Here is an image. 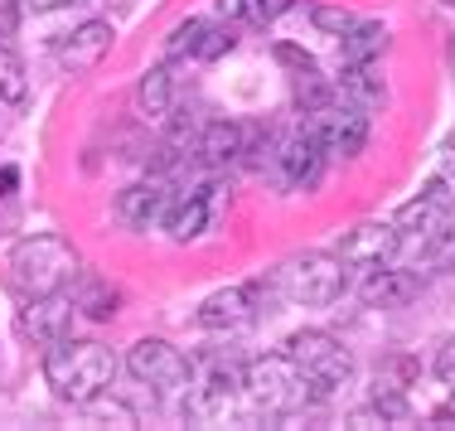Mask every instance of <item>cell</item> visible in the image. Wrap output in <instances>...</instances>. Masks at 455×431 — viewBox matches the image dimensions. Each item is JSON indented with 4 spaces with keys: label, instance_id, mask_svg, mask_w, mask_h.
Returning <instances> with one entry per match:
<instances>
[{
    "label": "cell",
    "instance_id": "cell-1",
    "mask_svg": "<svg viewBox=\"0 0 455 431\" xmlns=\"http://www.w3.org/2000/svg\"><path fill=\"white\" fill-rule=\"evenodd\" d=\"M116 379V354L97 339H53L44 349V383L53 387V397L83 407L97 393H107Z\"/></svg>",
    "mask_w": 455,
    "mask_h": 431
},
{
    "label": "cell",
    "instance_id": "cell-2",
    "mask_svg": "<svg viewBox=\"0 0 455 431\" xmlns=\"http://www.w3.org/2000/svg\"><path fill=\"white\" fill-rule=\"evenodd\" d=\"M5 272L20 296H49V291L73 286V276L83 272V257L63 233H29L10 247Z\"/></svg>",
    "mask_w": 455,
    "mask_h": 431
},
{
    "label": "cell",
    "instance_id": "cell-3",
    "mask_svg": "<svg viewBox=\"0 0 455 431\" xmlns=\"http://www.w3.org/2000/svg\"><path fill=\"white\" fill-rule=\"evenodd\" d=\"M315 387L291 363V354H257L243 363V397L257 417H291L306 407Z\"/></svg>",
    "mask_w": 455,
    "mask_h": 431
},
{
    "label": "cell",
    "instance_id": "cell-4",
    "mask_svg": "<svg viewBox=\"0 0 455 431\" xmlns=\"http://www.w3.org/2000/svg\"><path fill=\"white\" fill-rule=\"evenodd\" d=\"M237 393H243V359H233V354H194L189 359V387H184L189 422H223Z\"/></svg>",
    "mask_w": 455,
    "mask_h": 431
},
{
    "label": "cell",
    "instance_id": "cell-5",
    "mask_svg": "<svg viewBox=\"0 0 455 431\" xmlns=\"http://www.w3.org/2000/svg\"><path fill=\"white\" fill-rule=\"evenodd\" d=\"M286 354L320 397L349 387V379H354V354L344 349L330 330H296V335L286 339Z\"/></svg>",
    "mask_w": 455,
    "mask_h": 431
},
{
    "label": "cell",
    "instance_id": "cell-6",
    "mask_svg": "<svg viewBox=\"0 0 455 431\" xmlns=\"http://www.w3.org/2000/svg\"><path fill=\"white\" fill-rule=\"evenodd\" d=\"M281 282V296L296 300V306H334V300L344 296V286H349V262H344L339 252H306L296 257V262H286L276 272Z\"/></svg>",
    "mask_w": 455,
    "mask_h": 431
},
{
    "label": "cell",
    "instance_id": "cell-7",
    "mask_svg": "<svg viewBox=\"0 0 455 431\" xmlns=\"http://www.w3.org/2000/svg\"><path fill=\"white\" fill-rule=\"evenodd\" d=\"M126 373H132L140 387H150L160 403L184 397V387H189V359H184L170 339H156V335L132 344V354H126Z\"/></svg>",
    "mask_w": 455,
    "mask_h": 431
},
{
    "label": "cell",
    "instance_id": "cell-8",
    "mask_svg": "<svg viewBox=\"0 0 455 431\" xmlns=\"http://www.w3.org/2000/svg\"><path fill=\"white\" fill-rule=\"evenodd\" d=\"M262 296H281L276 272H272V282H243V286H223V291H213V296H204L194 320H199L204 330H243L257 320Z\"/></svg>",
    "mask_w": 455,
    "mask_h": 431
},
{
    "label": "cell",
    "instance_id": "cell-9",
    "mask_svg": "<svg viewBox=\"0 0 455 431\" xmlns=\"http://www.w3.org/2000/svg\"><path fill=\"white\" fill-rule=\"evenodd\" d=\"M306 126L315 132L324 156H359L368 146V116L354 102H324L315 112H306Z\"/></svg>",
    "mask_w": 455,
    "mask_h": 431
},
{
    "label": "cell",
    "instance_id": "cell-10",
    "mask_svg": "<svg viewBox=\"0 0 455 431\" xmlns=\"http://www.w3.org/2000/svg\"><path fill=\"white\" fill-rule=\"evenodd\" d=\"M324 160H330V156H324V146L315 141V132H310L306 122H300L281 146H272V165H276L281 185H291V189H310V185H315Z\"/></svg>",
    "mask_w": 455,
    "mask_h": 431
},
{
    "label": "cell",
    "instance_id": "cell-11",
    "mask_svg": "<svg viewBox=\"0 0 455 431\" xmlns=\"http://www.w3.org/2000/svg\"><path fill=\"white\" fill-rule=\"evenodd\" d=\"M73 296H63V291H49V296H25V306H20V335L29 344H39V349H49L53 339H63L73 330Z\"/></svg>",
    "mask_w": 455,
    "mask_h": 431
},
{
    "label": "cell",
    "instance_id": "cell-12",
    "mask_svg": "<svg viewBox=\"0 0 455 431\" xmlns=\"http://www.w3.org/2000/svg\"><path fill=\"white\" fill-rule=\"evenodd\" d=\"M403 252V233L393 228V219L387 223H354L349 233L339 238V257L349 267H383V262H393V257Z\"/></svg>",
    "mask_w": 455,
    "mask_h": 431
},
{
    "label": "cell",
    "instance_id": "cell-13",
    "mask_svg": "<svg viewBox=\"0 0 455 431\" xmlns=\"http://www.w3.org/2000/svg\"><path fill=\"white\" fill-rule=\"evenodd\" d=\"M170 199H175V194H170V185L160 175L136 180V185H126L122 194H116V219H122L126 228L146 233V228H156V223L165 219Z\"/></svg>",
    "mask_w": 455,
    "mask_h": 431
},
{
    "label": "cell",
    "instance_id": "cell-14",
    "mask_svg": "<svg viewBox=\"0 0 455 431\" xmlns=\"http://www.w3.org/2000/svg\"><path fill=\"white\" fill-rule=\"evenodd\" d=\"M112 39L116 35H112V25H107V20H97V15L83 20V25L59 44V68L63 73H92L97 63L112 53Z\"/></svg>",
    "mask_w": 455,
    "mask_h": 431
},
{
    "label": "cell",
    "instance_id": "cell-15",
    "mask_svg": "<svg viewBox=\"0 0 455 431\" xmlns=\"http://www.w3.org/2000/svg\"><path fill=\"white\" fill-rule=\"evenodd\" d=\"M194 156H199L209 170L237 165V160L247 156V126L228 122V116H219V122H204V126H199V146H194Z\"/></svg>",
    "mask_w": 455,
    "mask_h": 431
},
{
    "label": "cell",
    "instance_id": "cell-16",
    "mask_svg": "<svg viewBox=\"0 0 455 431\" xmlns=\"http://www.w3.org/2000/svg\"><path fill=\"white\" fill-rule=\"evenodd\" d=\"M417 272H403V267L383 262V267H368V282H363V306L373 310H393V306H407L417 296Z\"/></svg>",
    "mask_w": 455,
    "mask_h": 431
},
{
    "label": "cell",
    "instance_id": "cell-17",
    "mask_svg": "<svg viewBox=\"0 0 455 431\" xmlns=\"http://www.w3.org/2000/svg\"><path fill=\"white\" fill-rule=\"evenodd\" d=\"M68 296H73V310H78V315H88V320H97V325H107V320L116 315V306H122V291L107 282L102 272H88V267L73 276Z\"/></svg>",
    "mask_w": 455,
    "mask_h": 431
},
{
    "label": "cell",
    "instance_id": "cell-18",
    "mask_svg": "<svg viewBox=\"0 0 455 431\" xmlns=\"http://www.w3.org/2000/svg\"><path fill=\"white\" fill-rule=\"evenodd\" d=\"M204 223H209V194L189 189V194H175V199H170L160 228H165L175 243H189V238H199V233H204Z\"/></svg>",
    "mask_w": 455,
    "mask_h": 431
},
{
    "label": "cell",
    "instance_id": "cell-19",
    "mask_svg": "<svg viewBox=\"0 0 455 431\" xmlns=\"http://www.w3.org/2000/svg\"><path fill=\"white\" fill-rule=\"evenodd\" d=\"M136 112L146 116V122H170V112H175V78H170V68L140 73V83H136Z\"/></svg>",
    "mask_w": 455,
    "mask_h": 431
},
{
    "label": "cell",
    "instance_id": "cell-20",
    "mask_svg": "<svg viewBox=\"0 0 455 431\" xmlns=\"http://www.w3.org/2000/svg\"><path fill=\"white\" fill-rule=\"evenodd\" d=\"M339 92H344V102H354V107H378V102H387V83L373 73V63H344V73H339Z\"/></svg>",
    "mask_w": 455,
    "mask_h": 431
},
{
    "label": "cell",
    "instance_id": "cell-21",
    "mask_svg": "<svg viewBox=\"0 0 455 431\" xmlns=\"http://www.w3.org/2000/svg\"><path fill=\"white\" fill-rule=\"evenodd\" d=\"M383 49H387V25H378V20H359V25L339 39L344 63H373Z\"/></svg>",
    "mask_w": 455,
    "mask_h": 431
},
{
    "label": "cell",
    "instance_id": "cell-22",
    "mask_svg": "<svg viewBox=\"0 0 455 431\" xmlns=\"http://www.w3.org/2000/svg\"><path fill=\"white\" fill-rule=\"evenodd\" d=\"M411 379H417V363H411L407 354H393V359L378 363V373H373V397H407Z\"/></svg>",
    "mask_w": 455,
    "mask_h": 431
},
{
    "label": "cell",
    "instance_id": "cell-23",
    "mask_svg": "<svg viewBox=\"0 0 455 431\" xmlns=\"http://www.w3.org/2000/svg\"><path fill=\"white\" fill-rule=\"evenodd\" d=\"M25 97H29V73H25V63H20L15 49L0 44V102H5V107H25Z\"/></svg>",
    "mask_w": 455,
    "mask_h": 431
},
{
    "label": "cell",
    "instance_id": "cell-24",
    "mask_svg": "<svg viewBox=\"0 0 455 431\" xmlns=\"http://www.w3.org/2000/svg\"><path fill=\"white\" fill-rule=\"evenodd\" d=\"M421 267H427V272H455V219L421 243Z\"/></svg>",
    "mask_w": 455,
    "mask_h": 431
},
{
    "label": "cell",
    "instance_id": "cell-25",
    "mask_svg": "<svg viewBox=\"0 0 455 431\" xmlns=\"http://www.w3.org/2000/svg\"><path fill=\"white\" fill-rule=\"evenodd\" d=\"M83 412H88L92 427H136L140 422L136 407H126L122 397H107V393H97L92 403H83Z\"/></svg>",
    "mask_w": 455,
    "mask_h": 431
},
{
    "label": "cell",
    "instance_id": "cell-26",
    "mask_svg": "<svg viewBox=\"0 0 455 431\" xmlns=\"http://www.w3.org/2000/svg\"><path fill=\"white\" fill-rule=\"evenodd\" d=\"M310 20H315L320 35H334V39H344L354 25H359V15L344 10V5H310Z\"/></svg>",
    "mask_w": 455,
    "mask_h": 431
},
{
    "label": "cell",
    "instance_id": "cell-27",
    "mask_svg": "<svg viewBox=\"0 0 455 431\" xmlns=\"http://www.w3.org/2000/svg\"><path fill=\"white\" fill-rule=\"evenodd\" d=\"M204 20H184V25L175 29V35L165 39V59H194L199 53V39H204Z\"/></svg>",
    "mask_w": 455,
    "mask_h": 431
},
{
    "label": "cell",
    "instance_id": "cell-28",
    "mask_svg": "<svg viewBox=\"0 0 455 431\" xmlns=\"http://www.w3.org/2000/svg\"><path fill=\"white\" fill-rule=\"evenodd\" d=\"M233 25H219V29H204V39H199V53H194V59H223V53H233Z\"/></svg>",
    "mask_w": 455,
    "mask_h": 431
},
{
    "label": "cell",
    "instance_id": "cell-29",
    "mask_svg": "<svg viewBox=\"0 0 455 431\" xmlns=\"http://www.w3.org/2000/svg\"><path fill=\"white\" fill-rule=\"evenodd\" d=\"M431 373H436V379H441V383H446L451 393H455V330H451L446 339H441L436 359H431Z\"/></svg>",
    "mask_w": 455,
    "mask_h": 431
},
{
    "label": "cell",
    "instance_id": "cell-30",
    "mask_svg": "<svg viewBox=\"0 0 455 431\" xmlns=\"http://www.w3.org/2000/svg\"><path fill=\"white\" fill-rule=\"evenodd\" d=\"M223 25H257V0H213Z\"/></svg>",
    "mask_w": 455,
    "mask_h": 431
},
{
    "label": "cell",
    "instance_id": "cell-31",
    "mask_svg": "<svg viewBox=\"0 0 455 431\" xmlns=\"http://www.w3.org/2000/svg\"><path fill=\"white\" fill-rule=\"evenodd\" d=\"M296 10V0H257V25H272V20L291 15Z\"/></svg>",
    "mask_w": 455,
    "mask_h": 431
},
{
    "label": "cell",
    "instance_id": "cell-32",
    "mask_svg": "<svg viewBox=\"0 0 455 431\" xmlns=\"http://www.w3.org/2000/svg\"><path fill=\"white\" fill-rule=\"evenodd\" d=\"M15 185H20V170L15 165H0V194H15Z\"/></svg>",
    "mask_w": 455,
    "mask_h": 431
},
{
    "label": "cell",
    "instance_id": "cell-33",
    "mask_svg": "<svg viewBox=\"0 0 455 431\" xmlns=\"http://www.w3.org/2000/svg\"><path fill=\"white\" fill-rule=\"evenodd\" d=\"M20 5H29V10H59V5H68V0H20Z\"/></svg>",
    "mask_w": 455,
    "mask_h": 431
},
{
    "label": "cell",
    "instance_id": "cell-34",
    "mask_svg": "<svg viewBox=\"0 0 455 431\" xmlns=\"http://www.w3.org/2000/svg\"><path fill=\"white\" fill-rule=\"evenodd\" d=\"M0 29H5V35L15 29V5H5V10H0Z\"/></svg>",
    "mask_w": 455,
    "mask_h": 431
},
{
    "label": "cell",
    "instance_id": "cell-35",
    "mask_svg": "<svg viewBox=\"0 0 455 431\" xmlns=\"http://www.w3.org/2000/svg\"><path fill=\"white\" fill-rule=\"evenodd\" d=\"M78 5H92L97 10V5H112V0H78Z\"/></svg>",
    "mask_w": 455,
    "mask_h": 431
},
{
    "label": "cell",
    "instance_id": "cell-36",
    "mask_svg": "<svg viewBox=\"0 0 455 431\" xmlns=\"http://www.w3.org/2000/svg\"><path fill=\"white\" fill-rule=\"evenodd\" d=\"M441 5H451V10H455V0H441Z\"/></svg>",
    "mask_w": 455,
    "mask_h": 431
}]
</instances>
